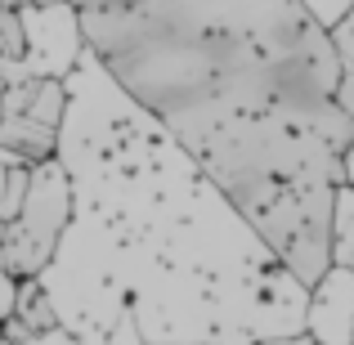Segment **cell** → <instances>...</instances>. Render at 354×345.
Returning a JSON list of instances; mask_svg holds the SVG:
<instances>
[{
  "mask_svg": "<svg viewBox=\"0 0 354 345\" xmlns=\"http://www.w3.org/2000/svg\"><path fill=\"white\" fill-rule=\"evenodd\" d=\"M63 86L54 157L72 184V220L41 269L59 328L81 345H108L121 323H135L144 345L301 337L310 287L189 148L90 50Z\"/></svg>",
  "mask_w": 354,
  "mask_h": 345,
  "instance_id": "6da1fadb",
  "label": "cell"
},
{
  "mask_svg": "<svg viewBox=\"0 0 354 345\" xmlns=\"http://www.w3.org/2000/svg\"><path fill=\"white\" fill-rule=\"evenodd\" d=\"M99 68L229 193L314 287L354 117L337 104L332 32L305 0H72Z\"/></svg>",
  "mask_w": 354,
  "mask_h": 345,
  "instance_id": "7a4b0ae2",
  "label": "cell"
},
{
  "mask_svg": "<svg viewBox=\"0 0 354 345\" xmlns=\"http://www.w3.org/2000/svg\"><path fill=\"white\" fill-rule=\"evenodd\" d=\"M72 220V184L63 171L59 157L32 166V180H27V198L18 207V216L5 225V256L0 269L9 278H41V269L54 260L63 242V229Z\"/></svg>",
  "mask_w": 354,
  "mask_h": 345,
  "instance_id": "3957f363",
  "label": "cell"
},
{
  "mask_svg": "<svg viewBox=\"0 0 354 345\" xmlns=\"http://www.w3.org/2000/svg\"><path fill=\"white\" fill-rule=\"evenodd\" d=\"M23 9V36L27 50L18 63H0L5 72V86L27 77H54L63 81L86 54V32H81V18L72 9V0H54V5H18Z\"/></svg>",
  "mask_w": 354,
  "mask_h": 345,
  "instance_id": "277c9868",
  "label": "cell"
},
{
  "mask_svg": "<svg viewBox=\"0 0 354 345\" xmlns=\"http://www.w3.org/2000/svg\"><path fill=\"white\" fill-rule=\"evenodd\" d=\"M305 337L314 345H354V269L328 265V274L310 287Z\"/></svg>",
  "mask_w": 354,
  "mask_h": 345,
  "instance_id": "5b68a950",
  "label": "cell"
},
{
  "mask_svg": "<svg viewBox=\"0 0 354 345\" xmlns=\"http://www.w3.org/2000/svg\"><path fill=\"white\" fill-rule=\"evenodd\" d=\"M14 319L23 323L27 332L59 328V314H54V305H50V296H45L41 278H18V287H14Z\"/></svg>",
  "mask_w": 354,
  "mask_h": 345,
  "instance_id": "8992f818",
  "label": "cell"
},
{
  "mask_svg": "<svg viewBox=\"0 0 354 345\" xmlns=\"http://www.w3.org/2000/svg\"><path fill=\"white\" fill-rule=\"evenodd\" d=\"M332 32V50H337V68H341V86H337V104L354 117V9L341 18Z\"/></svg>",
  "mask_w": 354,
  "mask_h": 345,
  "instance_id": "52a82bcc",
  "label": "cell"
},
{
  "mask_svg": "<svg viewBox=\"0 0 354 345\" xmlns=\"http://www.w3.org/2000/svg\"><path fill=\"white\" fill-rule=\"evenodd\" d=\"M332 265L354 269V189L341 184L332 207Z\"/></svg>",
  "mask_w": 354,
  "mask_h": 345,
  "instance_id": "ba28073f",
  "label": "cell"
},
{
  "mask_svg": "<svg viewBox=\"0 0 354 345\" xmlns=\"http://www.w3.org/2000/svg\"><path fill=\"white\" fill-rule=\"evenodd\" d=\"M27 180H32V166H23V162L5 166V162H0V220H5V225L18 216V207H23Z\"/></svg>",
  "mask_w": 354,
  "mask_h": 345,
  "instance_id": "9c48e42d",
  "label": "cell"
},
{
  "mask_svg": "<svg viewBox=\"0 0 354 345\" xmlns=\"http://www.w3.org/2000/svg\"><path fill=\"white\" fill-rule=\"evenodd\" d=\"M27 50L23 36V9L14 0H0V63H18Z\"/></svg>",
  "mask_w": 354,
  "mask_h": 345,
  "instance_id": "30bf717a",
  "label": "cell"
},
{
  "mask_svg": "<svg viewBox=\"0 0 354 345\" xmlns=\"http://www.w3.org/2000/svg\"><path fill=\"white\" fill-rule=\"evenodd\" d=\"M305 9H310V14L319 18L323 27H337L341 18L354 9V0H305Z\"/></svg>",
  "mask_w": 354,
  "mask_h": 345,
  "instance_id": "8fae6325",
  "label": "cell"
},
{
  "mask_svg": "<svg viewBox=\"0 0 354 345\" xmlns=\"http://www.w3.org/2000/svg\"><path fill=\"white\" fill-rule=\"evenodd\" d=\"M18 345H81V341L72 337L68 328H50V332H32V337L18 341Z\"/></svg>",
  "mask_w": 354,
  "mask_h": 345,
  "instance_id": "7c38bea8",
  "label": "cell"
},
{
  "mask_svg": "<svg viewBox=\"0 0 354 345\" xmlns=\"http://www.w3.org/2000/svg\"><path fill=\"white\" fill-rule=\"evenodd\" d=\"M14 287H18V283L5 274V269H0V328H5V319L14 314Z\"/></svg>",
  "mask_w": 354,
  "mask_h": 345,
  "instance_id": "4fadbf2b",
  "label": "cell"
},
{
  "mask_svg": "<svg viewBox=\"0 0 354 345\" xmlns=\"http://www.w3.org/2000/svg\"><path fill=\"white\" fill-rule=\"evenodd\" d=\"M341 180H346L350 189H354V139L346 144V157H341Z\"/></svg>",
  "mask_w": 354,
  "mask_h": 345,
  "instance_id": "5bb4252c",
  "label": "cell"
},
{
  "mask_svg": "<svg viewBox=\"0 0 354 345\" xmlns=\"http://www.w3.org/2000/svg\"><path fill=\"white\" fill-rule=\"evenodd\" d=\"M251 345H314V341L301 332V337H269V341H251Z\"/></svg>",
  "mask_w": 354,
  "mask_h": 345,
  "instance_id": "9a60e30c",
  "label": "cell"
},
{
  "mask_svg": "<svg viewBox=\"0 0 354 345\" xmlns=\"http://www.w3.org/2000/svg\"><path fill=\"white\" fill-rule=\"evenodd\" d=\"M14 5H54V0H14Z\"/></svg>",
  "mask_w": 354,
  "mask_h": 345,
  "instance_id": "2e32d148",
  "label": "cell"
},
{
  "mask_svg": "<svg viewBox=\"0 0 354 345\" xmlns=\"http://www.w3.org/2000/svg\"><path fill=\"white\" fill-rule=\"evenodd\" d=\"M0 256H5V220H0Z\"/></svg>",
  "mask_w": 354,
  "mask_h": 345,
  "instance_id": "e0dca14e",
  "label": "cell"
}]
</instances>
